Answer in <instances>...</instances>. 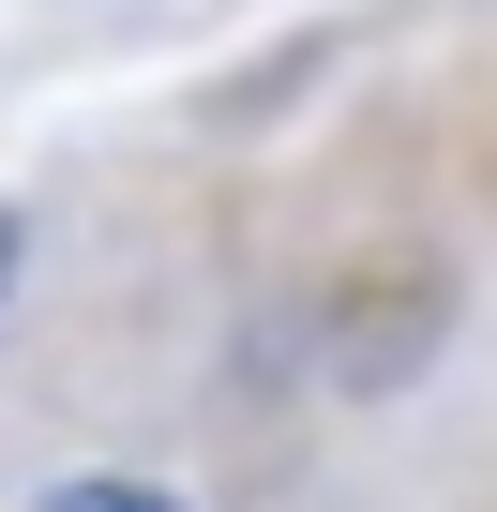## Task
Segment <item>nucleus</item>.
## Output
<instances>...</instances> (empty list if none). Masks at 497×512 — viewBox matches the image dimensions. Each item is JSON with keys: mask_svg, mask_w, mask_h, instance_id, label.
<instances>
[{"mask_svg": "<svg viewBox=\"0 0 497 512\" xmlns=\"http://www.w3.org/2000/svg\"><path fill=\"white\" fill-rule=\"evenodd\" d=\"M46 512H166V497H151V482H61Z\"/></svg>", "mask_w": 497, "mask_h": 512, "instance_id": "nucleus-1", "label": "nucleus"}, {"mask_svg": "<svg viewBox=\"0 0 497 512\" xmlns=\"http://www.w3.org/2000/svg\"><path fill=\"white\" fill-rule=\"evenodd\" d=\"M0 287H16V211H0Z\"/></svg>", "mask_w": 497, "mask_h": 512, "instance_id": "nucleus-2", "label": "nucleus"}]
</instances>
